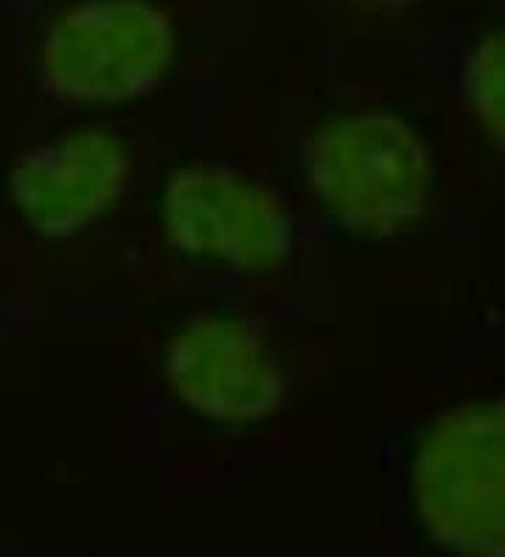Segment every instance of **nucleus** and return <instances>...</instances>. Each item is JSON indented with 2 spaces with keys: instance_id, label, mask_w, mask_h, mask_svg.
<instances>
[{
  "instance_id": "nucleus-6",
  "label": "nucleus",
  "mask_w": 505,
  "mask_h": 557,
  "mask_svg": "<svg viewBox=\"0 0 505 557\" xmlns=\"http://www.w3.org/2000/svg\"><path fill=\"white\" fill-rule=\"evenodd\" d=\"M132 156L108 127H74L23 152L7 189L28 232L51 243L74 239L122 203Z\"/></svg>"
},
{
  "instance_id": "nucleus-1",
  "label": "nucleus",
  "mask_w": 505,
  "mask_h": 557,
  "mask_svg": "<svg viewBox=\"0 0 505 557\" xmlns=\"http://www.w3.org/2000/svg\"><path fill=\"white\" fill-rule=\"evenodd\" d=\"M303 170L331 223L365 243H382L413 228L435 189L430 147L391 110L331 116L312 133Z\"/></svg>"
},
{
  "instance_id": "nucleus-7",
  "label": "nucleus",
  "mask_w": 505,
  "mask_h": 557,
  "mask_svg": "<svg viewBox=\"0 0 505 557\" xmlns=\"http://www.w3.org/2000/svg\"><path fill=\"white\" fill-rule=\"evenodd\" d=\"M464 94L480 129L505 150V26L471 46L464 65Z\"/></svg>"
},
{
  "instance_id": "nucleus-4",
  "label": "nucleus",
  "mask_w": 505,
  "mask_h": 557,
  "mask_svg": "<svg viewBox=\"0 0 505 557\" xmlns=\"http://www.w3.org/2000/svg\"><path fill=\"white\" fill-rule=\"evenodd\" d=\"M157 225L172 251L223 271L264 276L295 251V223L276 191L223 163H186L157 191Z\"/></svg>"
},
{
  "instance_id": "nucleus-8",
  "label": "nucleus",
  "mask_w": 505,
  "mask_h": 557,
  "mask_svg": "<svg viewBox=\"0 0 505 557\" xmlns=\"http://www.w3.org/2000/svg\"><path fill=\"white\" fill-rule=\"evenodd\" d=\"M359 3H368V7H379V9H407L421 3V0H359Z\"/></svg>"
},
{
  "instance_id": "nucleus-3",
  "label": "nucleus",
  "mask_w": 505,
  "mask_h": 557,
  "mask_svg": "<svg viewBox=\"0 0 505 557\" xmlns=\"http://www.w3.org/2000/svg\"><path fill=\"white\" fill-rule=\"evenodd\" d=\"M177 57V26L157 0H74L40 40L46 88L79 108H122L161 88Z\"/></svg>"
},
{
  "instance_id": "nucleus-2",
  "label": "nucleus",
  "mask_w": 505,
  "mask_h": 557,
  "mask_svg": "<svg viewBox=\"0 0 505 557\" xmlns=\"http://www.w3.org/2000/svg\"><path fill=\"white\" fill-rule=\"evenodd\" d=\"M416 516L438 546L505 557V397L446 408L411 462Z\"/></svg>"
},
{
  "instance_id": "nucleus-5",
  "label": "nucleus",
  "mask_w": 505,
  "mask_h": 557,
  "mask_svg": "<svg viewBox=\"0 0 505 557\" xmlns=\"http://www.w3.org/2000/svg\"><path fill=\"white\" fill-rule=\"evenodd\" d=\"M163 381L189 414L244 431L281 411L287 374L262 330L233 313H202L168 335Z\"/></svg>"
}]
</instances>
